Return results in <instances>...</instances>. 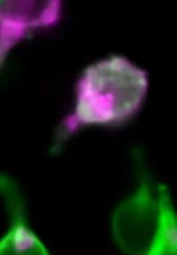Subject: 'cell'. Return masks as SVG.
<instances>
[{"instance_id": "cell-1", "label": "cell", "mask_w": 177, "mask_h": 255, "mask_svg": "<svg viewBox=\"0 0 177 255\" xmlns=\"http://www.w3.org/2000/svg\"><path fill=\"white\" fill-rule=\"evenodd\" d=\"M147 90L146 71L125 57L91 63L79 78L75 111L66 119L60 136L65 139L79 128L126 124L143 106Z\"/></svg>"}, {"instance_id": "cell-2", "label": "cell", "mask_w": 177, "mask_h": 255, "mask_svg": "<svg viewBox=\"0 0 177 255\" xmlns=\"http://www.w3.org/2000/svg\"><path fill=\"white\" fill-rule=\"evenodd\" d=\"M159 197L152 191L150 175L140 169L139 185L131 197L117 205L111 220L112 237L123 253L147 254L159 220Z\"/></svg>"}, {"instance_id": "cell-3", "label": "cell", "mask_w": 177, "mask_h": 255, "mask_svg": "<svg viewBox=\"0 0 177 255\" xmlns=\"http://www.w3.org/2000/svg\"><path fill=\"white\" fill-rule=\"evenodd\" d=\"M4 209L7 211L10 228L0 242V254L9 255H44L49 254L46 245L29 227L26 204L17 183L7 174L0 178Z\"/></svg>"}, {"instance_id": "cell-4", "label": "cell", "mask_w": 177, "mask_h": 255, "mask_svg": "<svg viewBox=\"0 0 177 255\" xmlns=\"http://www.w3.org/2000/svg\"><path fill=\"white\" fill-rule=\"evenodd\" d=\"M59 2L1 1V63L10 49L31 29L52 24L59 18Z\"/></svg>"}, {"instance_id": "cell-5", "label": "cell", "mask_w": 177, "mask_h": 255, "mask_svg": "<svg viewBox=\"0 0 177 255\" xmlns=\"http://www.w3.org/2000/svg\"><path fill=\"white\" fill-rule=\"evenodd\" d=\"M157 197L160 205L159 220L147 255H177V211L167 185H159Z\"/></svg>"}]
</instances>
